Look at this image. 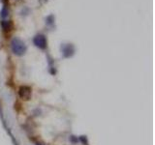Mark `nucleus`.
Returning <instances> with one entry per match:
<instances>
[{
	"instance_id": "f257e3e1",
	"label": "nucleus",
	"mask_w": 155,
	"mask_h": 145,
	"mask_svg": "<svg viewBox=\"0 0 155 145\" xmlns=\"http://www.w3.org/2000/svg\"><path fill=\"white\" fill-rule=\"evenodd\" d=\"M11 46H12V50L16 55H24L26 51V46L24 45V42H21L19 39H13L12 43H11Z\"/></svg>"
},
{
	"instance_id": "39448f33",
	"label": "nucleus",
	"mask_w": 155,
	"mask_h": 145,
	"mask_svg": "<svg viewBox=\"0 0 155 145\" xmlns=\"http://www.w3.org/2000/svg\"><path fill=\"white\" fill-rule=\"evenodd\" d=\"M7 14H8V10L6 8H4L3 10H2V12H1V16L3 17H7Z\"/></svg>"
},
{
	"instance_id": "f03ea898",
	"label": "nucleus",
	"mask_w": 155,
	"mask_h": 145,
	"mask_svg": "<svg viewBox=\"0 0 155 145\" xmlns=\"http://www.w3.org/2000/svg\"><path fill=\"white\" fill-rule=\"evenodd\" d=\"M19 98L24 101H28L31 97V88L29 86H21L19 89Z\"/></svg>"
},
{
	"instance_id": "7ed1b4c3",
	"label": "nucleus",
	"mask_w": 155,
	"mask_h": 145,
	"mask_svg": "<svg viewBox=\"0 0 155 145\" xmlns=\"http://www.w3.org/2000/svg\"><path fill=\"white\" fill-rule=\"evenodd\" d=\"M34 45H35L37 48H41V49H45L47 48V39L44 35H37V36L34 38L33 40Z\"/></svg>"
},
{
	"instance_id": "20e7f679",
	"label": "nucleus",
	"mask_w": 155,
	"mask_h": 145,
	"mask_svg": "<svg viewBox=\"0 0 155 145\" xmlns=\"http://www.w3.org/2000/svg\"><path fill=\"white\" fill-rule=\"evenodd\" d=\"M2 27L5 31H9L11 30V28H12V22L11 21H7V20H4V21H2Z\"/></svg>"
},
{
	"instance_id": "423d86ee",
	"label": "nucleus",
	"mask_w": 155,
	"mask_h": 145,
	"mask_svg": "<svg viewBox=\"0 0 155 145\" xmlns=\"http://www.w3.org/2000/svg\"><path fill=\"white\" fill-rule=\"evenodd\" d=\"M37 145H42V144H37Z\"/></svg>"
}]
</instances>
